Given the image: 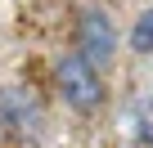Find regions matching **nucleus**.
<instances>
[{
	"instance_id": "nucleus-1",
	"label": "nucleus",
	"mask_w": 153,
	"mask_h": 148,
	"mask_svg": "<svg viewBox=\"0 0 153 148\" xmlns=\"http://www.w3.org/2000/svg\"><path fill=\"white\" fill-rule=\"evenodd\" d=\"M59 90L76 112H95L104 103V85H99V67L81 54H68L59 63Z\"/></svg>"
},
{
	"instance_id": "nucleus-2",
	"label": "nucleus",
	"mask_w": 153,
	"mask_h": 148,
	"mask_svg": "<svg viewBox=\"0 0 153 148\" xmlns=\"http://www.w3.org/2000/svg\"><path fill=\"white\" fill-rule=\"evenodd\" d=\"M113 45H117V36H113L108 14H99V9L81 14V27H76V54L90 58L95 67H104V63L113 58Z\"/></svg>"
},
{
	"instance_id": "nucleus-3",
	"label": "nucleus",
	"mask_w": 153,
	"mask_h": 148,
	"mask_svg": "<svg viewBox=\"0 0 153 148\" xmlns=\"http://www.w3.org/2000/svg\"><path fill=\"white\" fill-rule=\"evenodd\" d=\"M126 121H131L135 144H140V148H153V94L135 99V103H131V112H126Z\"/></svg>"
},
{
	"instance_id": "nucleus-4",
	"label": "nucleus",
	"mask_w": 153,
	"mask_h": 148,
	"mask_svg": "<svg viewBox=\"0 0 153 148\" xmlns=\"http://www.w3.org/2000/svg\"><path fill=\"white\" fill-rule=\"evenodd\" d=\"M0 108H5V117H9V126H14V130H32V126L41 121V112H36V103H27V108H18V99H14V90L5 94V103H0Z\"/></svg>"
},
{
	"instance_id": "nucleus-5",
	"label": "nucleus",
	"mask_w": 153,
	"mask_h": 148,
	"mask_svg": "<svg viewBox=\"0 0 153 148\" xmlns=\"http://www.w3.org/2000/svg\"><path fill=\"white\" fill-rule=\"evenodd\" d=\"M131 45H135V54H153V9H144V14L135 18Z\"/></svg>"
}]
</instances>
